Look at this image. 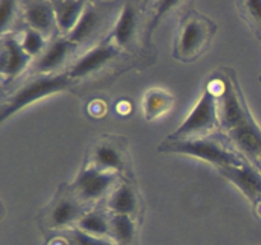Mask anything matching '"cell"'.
I'll return each mask as SVG.
<instances>
[{
  "instance_id": "cell-1",
  "label": "cell",
  "mask_w": 261,
  "mask_h": 245,
  "mask_svg": "<svg viewBox=\"0 0 261 245\" xmlns=\"http://www.w3.org/2000/svg\"><path fill=\"white\" fill-rule=\"evenodd\" d=\"M219 91V129L234 151L261 165V128L252 116L233 74L217 79Z\"/></svg>"
},
{
  "instance_id": "cell-2",
  "label": "cell",
  "mask_w": 261,
  "mask_h": 245,
  "mask_svg": "<svg viewBox=\"0 0 261 245\" xmlns=\"http://www.w3.org/2000/svg\"><path fill=\"white\" fill-rule=\"evenodd\" d=\"M160 151L167 153H181L193 156L209 163H213L218 168L236 167L247 162L244 156L237 151L224 144V140L214 139L212 137L190 138V139H166L161 143Z\"/></svg>"
},
{
  "instance_id": "cell-3",
  "label": "cell",
  "mask_w": 261,
  "mask_h": 245,
  "mask_svg": "<svg viewBox=\"0 0 261 245\" xmlns=\"http://www.w3.org/2000/svg\"><path fill=\"white\" fill-rule=\"evenodd\" d=\"M219 129V91L217 79L212 81L204 89L194 109L182 124L168 139H190V138L211 137Z\"/></svg>"
},
{
  "instance_id": "cell-4",
  "label": "cell",
  "mask_w": 261,
  "mask_h": 245,
  "mask_svg": "<svg viewBox=\"0 0 261 245\" xmlns=\"http://www.w3.org/2000/svg\"><path fill=\"white\" fill-rule=\"evenodd\" d=\"M216 31L217 26L211 18L196 10H190L181 20L173 58L185 63L196 60L209 47Z\"/></svg>"
},
{
  "instance_id": "cell-5",
  "label": "cell",
  "mask_w": 261,
  "mask_h": 245,
  "mask_svg": "<svg viewBox=\"0 0 261 245\" xmlns=\"http://www.w3.org/2000/svg\"><path fill=\"white\" fill-rule=\"evenodd\" d=\"M73 79L66 71L58 74H41L31 81L24 82L18 89L4 100L0 109V120L4 121L7 117L12 116L23 107L33 104L41 99L64 91Z\"/></svg>"
},
{
  "instance_id": "cell-6",
  "label": "cell",
  "mask_w": 261,
  "mask_h": 245,
  "mask_svg": "<svg viewBox=\"0 0 261 245\" xmlns=\"http://www.w3.org/2000/svg\"><path fill=\"white\" fill-rule=\"evenodd\" d=\"M119 184V174L101 171L86 165L75 176L69 191L83 204L93 203L103 197H109Z\"/></svg>"
},
{
  "instance_id": "cell-7",
  "label": "cell",
  "mask_w": 261,
  "mask_h": 245,
  "mask_svg": "<svg viewBox=\"0 0 261 245\" xmlns=\"http://www.w3.org/2000/svg\"><path fill=\"white\" fill-rule=\"evenodd\" d=\"M111 3H91L87 2L81 19L68 37L79 48L91 45L102 35L111 19Z\"/></svg>"
},
{
  "instance_id": "cell-8",
  "label": "cell",
  "mask_w": 261,
  "mask_h": 245,
  "mask_svg": "<svg viewBox=\"0 0 261 245\" xmlns=\"http://www.w3.org/2000/svg\"><path fill=\"white\" fill-rule=\"evenodd\" d=\"M120 53V48L111 41V38L92 46L84 51L79 58H76L69 65L66 73L71 79L83 78L91 76L103 69L107 64L111 63Z\"/></svg>"
},
{
  "instance_id": "cell-9",
  "label": "cell",
  "mask_w": 261,
  "mask_h": 245,
  "mask_svg": "<svg viewBox=\"0 0 261 245\" xmlns=\"http://www.w3.org/2000/svg\"><path fill=\"white\" fill-rule=\"evenodd\" d=\"M79 47L74 45L65 36H56L50 41L43 53L36 59L35 71L37 76L41 74H58L60 69L68 63H73L74 55Z\"/></svg>"
},
{
  "instance_id": "cell-10",
  "label": "cell",
  "mask_w": 261,
  "mask_h": 245,
  "mask_svg": "<svg viewBox=\"0 0 261 245\" xmlns=\"http://www.w3.org/2000/svg\"><path fill=\"white\" fill-rule=\"evenodd\" d=\"M87 206L79 202L69 189L56 197L48 206L45 214V222L50 229H66L78 225L79 219L87 213Z\"/></svg>"
},
{
  "instance_id": "cell-11",
  "label": "cell",
  "mask_w": 261,
  "mask_h": 245,
  "mask_svg": "<svg viewBox=\"0 0 261 245\" xmlns=\"http://www.w3.org/2000/svg\"><path fill=\"white\" fill-rule=\"evenodd\" d=\"M88 166L101 171L120 174L126 166V151L122 143L117 142L111 135L101 138L91 147Z\"/></svg>"
},
{
  "instance_id": "cell-12",
  "label": "cell",
  "mask_w": 261,
  "mask_h": 245,
  "mask_svg": "<svg viewBox=\"0 0 261 245\" xmlns=\"http://www.w3.org/2000/svg\"><path fill=\"white\" fill-rule=\"evenodd\" d=\"M0 50V71L4 86L19 77L30 65L32 58L23 50L19 40L12 33L2 36Z\"/></svg>"
},
{
  "instance_id": "cell-13",
  "label": "cell",
  "mask_w": 261,
  "mask_h": 245,
  "mask_svg": "<svg viewBox=\"0 0 261 245\" xmlns=\"http://www.w3.org/2000/svg\"><path fill=\"white\" fill-rule=\"evenodd\" d=\"M219 173L233 183L255 207L261 203V173L256 166L246 162L236 167L219 168Z\"/></svg>"
},
{
  "instance_id": "cell-14",
  "label": "cell",
  "mask_w": 261,
  "mask_h": 245,
  "mask_svg": "<svg viewBox=\"0 0 261 245\" xmlns=\"http://www.w3.org/2000/svg\"><path fill=\"white\" fill-rule=\"evenodd\" d=\"M23 15L28 27L37 31L47 40L55 38L56 26L55 12L51 2H25L23 4Z\"/></svg>"
},
{
  "instance_id": "cell-15",
  "label": "cell",
  "mask_w": 261,
  "mask_h": 245,
  "mask_svg": "<svg viewBox=\"0 0 261 245\" xmlns=\"http://www.w3.org/2000/svg\"><path fill=\"white\" fill-rule=\"evenodd\" d=\"M138 22H139V10L135 3H125L121 8L119 17L114 23L111 31L112 42L122 50L133 45L135 40V35L138 32Z\"/></svg>"
},
{
  "instance_id": "cell-16",
  "label": "cell",
  "mask_w": 261,
  "mask_h": 245,
  "mask_svg": "<svg viewBox=\"0 0 261 245\" xmlns=\"http://www.w3.org/2000/svg\"><path fill=\"white\" fill-rule=\"evenodd\" d=\"M107 209L110 214L132 216L138 209V197L130 184H117L116 188L107 197Z\"/></svg>"
},
{
  "instance_id": "cell-17",
  "label": "cell",
  "mask_w": 261,
  "mask_h": 245,
  "mask_svg": "<svg viewBox=\"0 0 261 245\" xmlns=\"http://www.w3.org/2000/svg\"><path fill=\"white\" fill-rule=\"evenodd\" d=\"M60 36H68L81 19L87 2H51Z\"/></svg>"
},
{
  "instance_id": "cell-18",
  "label": "cell",
  "mask_w": 261,
  "mask_h": 245,
  "mask_svg": "<svg viewBox=\"0 0 261 245\" xmlns=\"http://www.w3.org/2000/svg\"><path fill=\"white\" fill-rule=\"evenodd\" d=\"M173 102H175V99L170 92L161 88L149 89L144 94L142 104L144 117L148 121H152V120L167 114L172 109Z\"/></svg>"
},
{
  "instance_id": "cell-19",
  "label": "cell",
  "mask_w": 261,
  "mask_h": 245,
  "mask_svg": "<svg viewBox=\"0 0 261 245\" xmlns=\"http://www.w3.org/2000/svg\"><path fill=\"white\" fill-rule=\"evenodd\" d=\"M137 227L132 216L110 214V237L115 245H133Z\"/></svg>"
},
{
  "instance_id": "cell-20",
  "label": "cell",
  "mask_w": 261,
  "mask_h": 245,
  "mask_svg": "<svg viewBox=\"0 0 261 245\" xmlns=\"http://www.w3.org/2000/svg\"><path fill=\"white\" fill-rule=\"evenodd\" d=\"M76 229L92 236H110V214L102 211H88L79 219Z\"/></svg>"
},
{
  "instance_id": "cell-21",
  "label": "cell",
  "mask_w": 261,
  "mask_h": 245,
  "mask_svg": "<svg viewBox=\"0 0 261 245\" xmlns=\"http://www.w3.org/2000/svg\"><path fill=\"white\" fill-rule=\"evenodd\" d=\"M19 42L22 45L23 50L32 59H37L43 53V50H45L48 43L47 38L45 36L30 27L25 28Z\"/></svg>"
},
{
  "instance_id": "cell-22",
  "label": "cell",
  "mask_w": 261,
  "mask_h": 245,
  "mask_svg": "<svg viewBox=\"0 0 261 245\" xmlns=\"http://www.w3.org/2000/svg\"><path fill=\"white\" fill-rule=\"evenodd\" d=\"M69 245H115L111 240L106 237H97L86 234L78 229L71 230L68 236Z\"/></svg>"
},
{
  "instance_id": "cell-23",
  "label": "cell",
  "mask_w": 261,
  "mask_h": 245,
  "mask_svg": "<svg viewBox=\"0 0 261 245\" xmlns=\"http://www.w3.org/2000/svg\"><path fill=\"white\" fill-rule=\"evenodd\" d=\"M17 15V3L9 2V0H3L0 2V30L2 36L8 35L10 26Z\"/></svg>"
},
{
  "instance_id": "cell-24",
  "label": "cell",
  "mask_w": 261,
  "mask_h": 245,
  "mask_svg": "<svg viewBox=\"0 0 261 245\" xmlns=\"http://www.w3.org/2000/svg\"><path fill=\"white\" fill-rule=\"evenodd\" d=\"M240 7L245 12V17L261 31V2L260 0H250V2L240 3Z\"/></svg>"
},
{
  "instance_id": "cell-25",
  "label": "cell",
  "mask_w": 261,
  "mask_h": 245,
  "mask_svg": "<svg viewBox=\"0 0 261 245\" xmlns=\"http://www.w3.org/2000/svg\"><path fill=\"white\" fill-rule=\"evenodd\" d=\"M256 167H257V170H259V171H260V173H261V165H259V166H256Z\"/></svg>"
}]
</instances>
